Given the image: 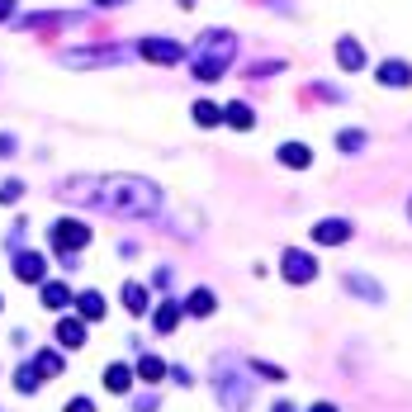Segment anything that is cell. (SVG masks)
Returning a JSON list of instances; mask_svg holds the SVG:
<instances>
[{"instance_id": "6da1fadb", "label": "cell", "mask_w": 412, "mask_h": 412, "mask_svg": "<svg viewBox=\"0 0 412 412\" xmlns=\"http://www.w3.org/2000/svg\"><path fill=\"white\" fill-rule=\"evenodd\" d=\"M62 194L71 199V204L110 208V213H157V208H161L157 185L128 180V175H114V180H71Z\"/></svg>"}, {"instance_id": "7a4b0ae2", "label": "cell", "mask_w": 412, "mask_h": 412, "mask_svg": "<svg viewBox=\"0 0 412 412\" xmlns=\"http://www.w3.org/2000/svg\"><path fill=\"white\" fill-rule=\"evenodd\" d=\"M233 52H237V38L228 29H208L199 38V48H194V76L199 81H218L233 62Z\"/></svg>"}, {"instance_id": "3957f363", "label": "cell", "mask_w": 412, "mask_h": 412, "mask_svg": "<svg viewBox=\"0 0 412 412\" xmlns=\"http://www.w3.org/2000/svg\"><path fill=\"white\" fill-rule=\"evenodd\" d=\"M138 52H143L147 62H161V66H175L180 57H185V48H180V43H171V38H143V43H138Z\"/></svg>"}, {"instance_id": "277c9868", "label": "cell", "mask_w": 412, "mask_h": 412, "mask_svg": "<svg viewBox=\"0 0 412 412\" xmlns=\"http://www.w3.org/2000/svg\"><path fill=\"white\" fill-rule=\"evenodd\" d=\"M86 242H90V228H86V223H57V228H52V247H57V252H81Z\"/></svg>"}, {"instance_id": "5b68a950", "label": "cell", "mask_w": 412, "mask_h": 412, "mask_svg": "<svg viewBox=\"0 0 412 412\" xmlns=\"http://www.w3.org/2000/svg\"><path fill=\"white\" fill-rule=\"evenodd\" d=\"M317 275V261L308 252H285V280L289 285H308Z\"/></svg>"}, {"instance_id": "8992f818", "label": "cell", "mask_w": 412, "mask_h": 412, "mask_svg": "<svg viewBox=\"0 0 412 412\" xmlns=\"http://www.w3.org/2000/svg\"><path fill=\"white\" fill-rule=\"evenodd\" d=\"M346 237H351V223L346 218H322L313 228V242H317V247H336V242H346Z\"/></svg>"}, {"instance_id": "52a82bcc", "label": "cell", "mask_w": 412, "mask_h": 412, "mask_svg": "<svg viewBox=\"0 0 412 412\" xmlns=\"http://www.w3.org/2000/svg\"><path fill=\"white\" fill-rule=\"evenodd\" d=\"M375 76H379V86H412V66L408 62H379V71H375Z\"/></svg>"}, {"instance_id": "ba28073f", "label": "cell", "mask_w": 412, "mask_h": 412, "mask_svg": "<svg viewBox=\"0 0 412 412\" xmlns=\"http://www.w3.org/2000/svg\"><path fill=\"white\" fill-rule=\"evenodd\" d=\"M336 62L346 66V71H365V48L355 38H341V43H336Z\"/></svg>"}, {"instance_id": "9c48e42d", "label": "cell", "mask_w": 412, "mask_h": 412, "mask_svg": "<svg viewBox=\"0 0 412 412\" xmlns=\"http://www.w3.org/2000/svg\"><path fill=\"white\" fill-rule=\"evenodd\" d=\"M43 270H48V266H43V256H33V252L15 256V275H19V280H29V285H33V280H43Z\"/></svg>"}, {"instance_id": "30bf717a", "label": "cell", "mask_w": 412, "mask_h": 412, "mask_svg": "<svg viewBox=\"0 0 412 412\" xmlns=\"http://www.w3.org/2000/svg\"><path fill=\"white\" fill-rule=\"evenodd\" d=\"M280 161L294 166V171H303V166H313V152H308L303 143H285V147H280Z\"/></svg>"}, {"instance_id": "8fae6325", "label": "cell", "mask_w": 412, "mask_h": 412, "mask_svg": "<svg viewBox=\"0 0 412 412\" xmlns=\"http://www.w3.org/2000/svg\"><path fill=\"white\" fill-rule=\"evenodd\" d=\"M194 124H199V128L223 124V105H213V100H199V105H194Z\"/></svg>"}, {"instance_id": "7c38bea8", "label": "cell", "mask_w": 412, "mask_h": 412, "mask_svg": "<svg viewBox=\"0 0 412 412\" xmlns=\"http://www.w3.org/2000/svg\"><path fill=\"white\" fill-rule=\"evenodd\" d=\"M57 341H62V346H81V341H86V327H81L76 317H66V322H57Z\"/></svg>"}, {"instance_id": "4fadbf2b", "label": "cell", "mask_w": 412, "mask_h": 412, "mask_svg": "<svg viewBox=\"0 0 412 412\" xmlns=\"http://www.w3.org/2000/svg\"><path fill=\"white\" fill-rule=\"evenodd\" d=\"M105 384H110L114 394H124L128 384H133V370H128V365H110V370H105Z\"/></svg>"}, {"instance_id": "5bb4252c", "label": "cell", "mask_w": 412, "mask_h": 412, "mask_svg": "<svg viewBox=\"0 0 412 412\" xmlns=\"http://www.w3.org/2000/svg\"><path fill=\"white\" fill-rule=\"evenodd\" d=\"M223 119H228L233 128H252V124H256L252 105H228V110H223Z\"/></svg>"}, {"instance_id": "9a60e30c", "label": "cell", "mask_w": 412, "mask_h": 412, "mask_svg": "<svg viewBox=\"0 0 412 412\" xmlns=\"http://www.w3.org/2000/svg\"><path fill=\"white\" fill-rule=\"evenodd\" d=\"M124 303H128V313H147V289L143 285H124Z\"/></svg>"}, {"instance_id": "2e32d148", "label": "cell", "mask_w": 412, "mask_h": 412, "mask_svg": "<svg viewBox=\"0 0 412 412\" xmlns=\"http://www.w3.org/2000/svg\"><path fill=\"white\" fill-rule=\"evenodd\" d=\"M43 303H48V308H66V303H71V289L66 285H43Z\"/></svg>"}, {"instance_id": "e0dca14e", "label": "cell", "mask_w": 412, "mask_h": 412, "mask_svg": "<svg viewBox=\"0 0 412 412\" xmlns=\"http://www.w3.org/2000/svg\"><path fill=\"white\" fill-rule=\"evenodd\" d=\"M175 322H180V303H161L157 308V332H171Z\"/></svg>"}, {"instance_id": "ac0fdd59", "label": "cell", "mask_w": 412, "mask_h": 412, "mask_svg": "<svg viewBox=\"0 0 412 412\" xmlns=\"http://www.w3.org/2000/svg\"><path fill=\"white\" fill-rule=\"evenodd\" d=\"M336 147H341V152H360L365 133H360V128H346V133H336Z\"/></svg>"}, {"instance_id": "d6986e66", "label": "cell", "mask_w": 412, "mask_h": 412, "mask_svg": "<svg viewBox=\"0 0 412 412\" xmlns=\"http://www.w3.org/2000/svg\"><path fill=\"white\" fill-rule=\"evenodd\" d=\"M185 308H190V313H199V317H204V313H213V294H208V289H194Z\"/></svg>"}, {"instance_id": "ffe728a7", "label": "cell", "mask_w": 412, "mask_h": 412, "mask_svg": "<svg viewBox=\"0 0 412 412\" xmlns=\"http://www.w3.org/2000/svg\"><path fill=\"white\" fill-rule=\"evenodd\" d=\"M138 375H143V379H147V384H157V379H161V375H166V365H161V360H157V355H143V365H138Z\"/></svg>"}, {"instance_id": "44dd1931", "label": "cell", "mask_w": 412, "mask_h": 412, "mask_svg": "<svg viewBox=\"0 0 412 412\" xmlns=\"http://www.w3.org/2000/svg\"><path fill=\"white\" fill-rule=\"evenodd\" d=\"M346 285L355 289V294H370V299H384V289H379V285H370L365 275H346Z\"/></svg>"}, {"instance_id": "7402d4cb", "label": "cell", "mask_w": 412, "mask_h": 412, "mask_svg": "<svg viewBox=\"0 0 412 412\" xmlns=\"http://www.w3.org/2000/svg\"><path fill=\"white\" fill-rule=\"evenodd\" d=\"M81 317H105V299L100 294H81Z\"/></svg>"}, {"instance_id": "603a6c76", "label": "cell", "mask_w": 412, "mask_h": 412, "mask_svg": "<svg viewBox=\"0 0 412 412\" xmlns=\"http://www.w3.org/2000/svg\"><path fill=\"white\" fill-rule=\"evenodd\" d=\"M33 370H38V375H57V370H62V355H57V351H43Z\"/></svg>"}, {"instance_id": "cb8c5ba5", "label": "cell", "mask_w": 412, "mask_h": 412, "mask_svg": "<svg viewBox=\"0 0 412 412\" xmlns=\"http://www.w3.org/2000/svg\"><path fill=\"white\" fill-rule=\"evenodd\" d=\"M252 370H256V375H266V379H285V370H280V365H266V360H256Z\"/></svg>"}, {"instance_id": "d4e9b609", "label": "cell", "mask_w": 412, "mask_h": 412, "mask_svg": "<svg viewBox=\"0 0 412 412\" xmlns=\"http://www.w3.org/2000/svg\"><path fill=\"white\" fill-rule=\"evenodd\" d=\"M0 199L10 204V199H19V180H5V190H0Z\"/></svg>"}, {"instance_id": "484cf974", "label": "cell", "mask_w": 412, "mask_h": 412, "mask_svg": "<svg viewBox=\"0 0 412 412\" xmlns=\"http://www.w3.org/2000/svg\"><path fill=\"white\" fill-rule=\"evenodd\" d=\"M66 412H90V398H71V408Z\"/></svg>"}, {"instance_id": "4316f807", "label": "cell", "mask_w": 412, "mask_h": 412, "mask_svg": "<svg viewBox=\"0 0 412 412\" xmlns=\"http://www.w3.org/2000/svg\"><path fill=\"white\" fill-rule=\"evenodd\" d=\"M10 10H15V0H0V19L10 15Z\"/></svg>"}, {"instance_id": "83f0119b", "label": "cell", "mask_w": 412, "mask_h": 412, "mask_svg": "<svg viewBox=\"0 0 412 412\" xmlns=\"http://www.w3.org/2000/svg\"><path fill=\"white\" fill-rule=\"evenodd\" d=\"M313 412H336V408H332V403H313Z\"/></svg>"}, {"instance_id": "f1b7e54d", "label": "cell", "mask_w": 412, "mask_h": 412, "mask_svg": "<svg viewBox=\"0 0 412 412\" xmlns=\"http://www.w3.org/2000/svg\"><path fill=\"white\" fill-rule=\"evenodd\" d=\"M95 5H124V0H95Z\"/></svg>"}, {"instance_id": "f546056e", "label": "cell", "mask_w": 412, "mask_h": 412, "mask_svg": "<svg viewBox=\"0 0 412 412\" xmlns=\"http://www.w3.org/2000/svg\"><path fill=\"white\" fill-rule=\"evenodd\" d=\"M408 213H412V204H408Z\"/></svg>"}]
</instances>
